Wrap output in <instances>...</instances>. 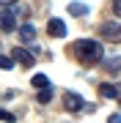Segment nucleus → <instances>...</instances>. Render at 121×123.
Segmentation results:
<instances>
[{
  "label": "nucleus",
  "mask_w": 121,
  "mask_h": 123,
  "mask_svg": "<svg viewBox=\"0 0 121 123\" xmlns=\"http://www.w3.org/2000/svg\"><path fill=\"white\" fill-rule=\"evenodd\" d=\"M0 68H6V71L14 68V60H11V57H6V55H0Z\"/></svg>",
  "instance_id": "obj_13"
},
{
  "label": "nucleus",
  "mask_w": 121,
  "mask_h": 123,
  "mask_svg": "<svg viewBox=\"0 0 121 123\" xmlns=\"http://www.w3.org/2000/svg\"><path fill=\"white\" fill-rule=\"evenodd\" d=\"M11 60H14V63H19L22 68H30L33 63H36V60H33V55L28 52V49H22V47H17V49L11 52Z\"/></svg>",
  "instance_id": "obj_4"
},
{
  "label": "nucleus",
  "mask_w": 121,
  "mask_h": 123,
  "mask_svg": "<svg viewBox=\"0 0 121 123\" xmlns=\"http://www.w3.org/2000/svg\"><path fill=\"white\" fill-rule=\"evenodd\" d=\"M118 98H121V93H118Z\"/></svg>",
  "instance_id": "obj_18"
},
{
  "label": "nucleus",
  "mask_w": 121,
  "mask_h": 123,
  "mask_svg": "<svg viewBox=\"0 0 121 123\" xmlns=\"http://www.w3.org/2000/svg\"><path fill=\"white\" fill-rule=\"evenodd\" d=\"M99 93H102L105 98H118L121 85H110V82H105V85H99Z\"/></svg>",
  "instance_id": "obj_7"
},
{
  "label": "nucleus",
  "mask_w": 121,
  "mask_h": 123,
  "mask_svg": "<svg viewBox=\"0 0 121 123\" xmlns=\"http://www.w3.org/2000/svg\"><path fill=\"white\" fill-rule=\"evenodd\" d=\"M14 11H8V8H0V30L3 33H11L14 27H17V22H14Z\"/></svg>",
  "instance_id": "obj_5"
},
{
  "label": "nucleus",
  "mask_w": 121,
  "mask_h": 123,
  "mask_svg": "<svg viewBox=\"0 0 121 123\" xmlns=\"http://www.w3.org/2000/svg\"><path fill=\"white\" fill-rule=\"evenodd\" d=\"M74 55L77 60L83 63V66H96V63H102V44L99 41H91V38H83L74 44Z\"/></svg>",
  "instance_id": "obj_1"
},
{
  "label": "nucleus",
  "mask_w": 121,
  "mask_h": 123,
  "mask_svg": "<svg viewBox=\"0 0 121 123\" xmlns=\"http://www.w3.org/2000/svg\"><path fill=\"white\" fill-rule=\"evenodd\" d=\"M105 66H107V71H110V74H121V55L110 57V60L105 63Z\"/></svg>",
  "instance_id": "obj_9"
},
{
  "label": "nucleus",
  "mask_w": 121,
  "mask_h": 123,
  "mask_svg": "<svg viewBox=\"0 0 121 123\" xmlns=\"http://www.w3.org/2000/svg\"><path fill=\"white\" fill-rule=\"evenodd\" d=\"M47 33L55 36V38H63V36H66V22H63V19H50L47 22Z\"/></svg>",
  "instance_id": "obj_6"
},
{
  "label": "nucleus",
  "mask_w": 121,
  "mask_h": 123,
  "mask_svg": "<svg viewBox=\"0 0 121 123\" xmlns=\"http://www.w3.org/2000/svg\"><path fill=\"white\" fill-rule=\"evenodd\" d=\"M0 120H3V123H14V115L8 110H0Z\"/></svg>",
  "instance_id": "obj_14"
},
{
  "label": "nucleus",
  "mask_w": 121,
  "mask_h": 123,
  "mask_svg": "<svg viewBox=\"0 0 121 123\" xmlns=\"http://www.w3.org/2000/svg\"><path fill=\"white\" fill-rule=\"evenodd\" d=\"M102 38L105 41H113V44H118L121 41V25H116V22H107V25H102Z\"/></svg>",
  "instance_id": "obj_2"
},
{
  "label": "nucleus",
  "mask_w": 121,
  "mask_h": 123,
  "mask_svg": "<svg viewBox=\"0 0 121 123\" xmlns=\"http://www.w3.org/2000/svg\"><path fill=\"white\" fill-rule=\"evenodd\" d=\"M69 14H74V17H85V14H88V6H83V3H69Z\"/></svg>",
  "instance_id": "obj_10"
},
{
  "label": "nucleus",
  "mask_w": 121,
  "mask_h": 123,
  "mask_svg": "<svg viewBox=\"0 0 121 123\" xmlns=\"http://www.w3.org/2000/svg\"><path fill=\"white\" fill-rule=\"evenodd\" d=\"M50 98H52V90H50V88H44V90H39V101H41V104H47Z\"/></svg>",
  "instance_id": "obj_12"
},
{
  "label": "nucleus",
  "mask_w": 121,
  "mask_h": 123,
  "mask_svg": "<svg viewBox=\"0 0 121 123\" xmlns=\"http://www.w3.org/2000/svg\"><path fill=\"white\" fill-rule=\"evenodd\" d=\"M19 38H22V41H33V38H36L33 25H22V27H19Z\"/></svg>",
  "instance_id": "obj_8"
},
{
  "label": "nucleus",
  "mask_w": 121,
  "mask_h": 123,
  "mask_svg": "<svg viewBox=\"0 0 121 123\" xmlns=\"http://www.w3.org/2000/svg\"><path fill=\"white\" fill-rule=\"evenodd\" d=\"M110 123H121V115H110Z\"/></svg>",
  "instance_id": "obj_16"
},
{
  "label": "nucleus",
  "mask_w": 121,
  "mask_h": 123,
  "mask_svg": "<svg viewBox=\"0 0 121 123\" xmlns=\"http://www.w3.org/2000/svg\"><path fill=\"white\" fill-rule=\"evenodd\" d=\"M63 107H66L69 112H80L83 107H85V101H83V96H77V93H63Z\"/></svg>",
  "instance_id": "obj_3"
},
{
  "label": "nucleus",
  "mask_w": 121,
  "mask_h": 123,
  "mask_svg": "<svg viewBox=\"0 0 121 123\" xmlns=\"http://www.w3.org/2000/svg\"><path fill=\"white\" fill-rule=\"evenodd\" d=\"M113 14H116V17H121V0H113Z\"/></svg>",
  "instance_id": "obj_15"
},
{
  "label": "nucleus",
  "mask_w": 121,
  "mask_h": 123,
  "mask_svg": "<svg viewBox=\"0 0 121 123\" xmlns=\"http://www.w3.org/2000/svg\"><path fill=\"white\" fill-rule=\"evenodd\" d=\"M0 3H3V6H11V3H17V0H0Z\"/></svg>",
  "instance_id": "obj_17"
},
{
  "label": "nucleus",
  "mask_w": 121,
  "mask_h": 123,
  "mask_svg": "<svg viewBox=\"0 0 121 123\" xmlns=\"http://www.w3.org/2000/svg\"><path fill=\"white\" fill-rule=\"evenodd\" d=\"M33 88H39V90L50 88V79H47L44 74H36V77H33Z\"/></svg>",
  "instance_id": "obj_11"
}]
</instances>
